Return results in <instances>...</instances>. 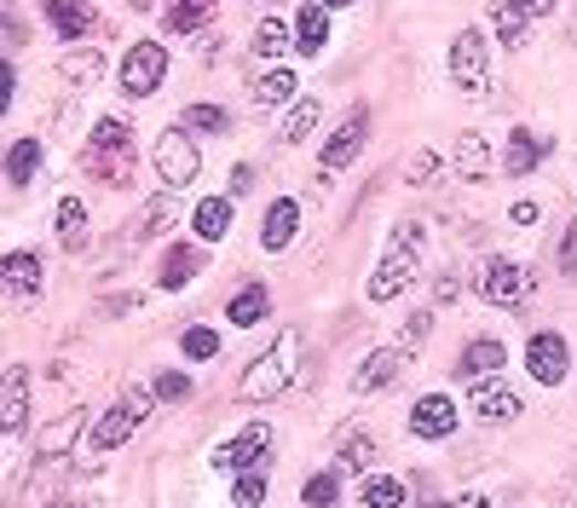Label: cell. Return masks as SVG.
Listing matches in <instances>:
<instances>
[{
  "instance_id": "6da1fadb",
  "label": "cell",
  "mask_w": 577,
  "mask_h": 508,
  "mask_svg": "<svg viewBox=\"0 0 577 508\" xmlns=\"http://www.w3.org/2000/svg\"><path fill=\"white\" fill-rule=\"evenodd\" d=\"M295 364H300V336H295V329H284V336L271 341V347L260 352V359L243 370V381H237V399H248V404H266V399L289 393Z\"/></svg>"
},
{
  "instance_id": "7a4b0ae2",
  "label": "cell",
  "mask_w": 577,
  "mask_h": 508,
  "mask_svg": "<svg viewBox=\"0 0 577 508\" xmlns=\"http://www.w3.org/2000/svg\"><path fill=\"white\" fill-rule=\"evenodd\" d=\"M416 254H421V225L416 220H398L393 237H387V254L382 266L370 272V300H393L398 289L416 277Z\"/></svg>"
},
{
  "instance_id": "3957f363",
  "label": "cell",
  "mask_w": 577,
  "mask_h": 508,
  "mask_svg": "<svg viewBox=\"0 0 577 508\" xmlns=\"http://www.w3.org/2000/svg\"><path fill=\"white\" fill-rule=\"evenodd\" d=\"M150 404H157V388H128V393H121V404H116V411H105V416L93 422L87 451H116V445L128 440L133 427L150 416Z\"/></svg>"
},
{
  "instance_id": "277c9868",
  "label": "cell",
  "mask_w": 577,
  "mask_h": 508,
  "mask_svg": "<svg viewBox=\"0 0 577 508\" xmlns=\"http://www.w3.org/2000/svg\"><path fill=\"white\" fill-rule=\"evenodd\" d=\"M532 284H537V277L525 272L520 261H509V254H496V261L485 266V277H480L485 300H491V307H503V313H520L525 300H532Z\"/></svg>"
},
{
  "instance_id": "5b68a950",
  "label": "cell",
  "mask_w": 577,
  "mask_h": 508,
  "mask_svg": "<svg viewBox=\"0 0 577 508\" xmlns=\"http://www.w3.org/2000/svg\"><path fill=\"white\" fill-rule=\"evenodd\" d=\"M450 75H457V87H462L468 98H485V93H491L485 41L473 35V30H462V35H457V46H450Z\"/></svg>"
},
{
  "instance_id": "8992f818",
  "label": "cell",
  "mask_w": 577,
  "mask_h": 508,
  "mask_svg": "<svg viewBox=\"0 0 577 508\" xmlns=\"http://www.w3.org/2000/svg\"><path fill=\"white\" fill-rule=\"evenodd\" d=\"M162 75H168V53L157 41H133L128 46V59H121V87H128L133 98H150L162 87Z\"/></svg>"
},
{
  "instance_id": "52a82bcc",
  "label": "cell",
  "mask_w": 577,
  "mask_h": 508,
  "mask_svg": "<svg viewBox=\"0 0 577 508\" xmlns=\"http://www.w3.org/2000/svg\"><path fill=\"white\" fill-rule=\"evenodd\" d=\"M196 145L185 139V127H168V134L157 139V173H162V186H191L196 180Z\"/></svg>"
},
{
  "instance_id": "ba28073f",
  "label": "cell",
  "mask_w": 577,
  "mask_h": 508,
  "mask_svg": "<svg viewBox=\"0 0 577 508\" xmlns=\"http://www.w3.org/2000/svg\"><path fill=\"white\" fill-rule=\"evenodd\" d=\"M525 370H532V381H543V388H555V381H566V370H571V347L555 336V329H543V336H532V347H525Z\"/></svg>"
},
{
  "instance_id": "9c48e42d",
  "label": "cell",
  "mask_w": 577,
  "mask_h": 508,
  "mask_svg": "<svg viewBox=\"0 0 577 508\" xmlns=\"http://www.w3.org/2000/svg\"><path fill=\"white\" fill-rule=\"evenodd\" d=\"M41 284H46V272H41V261H35L30 248L7 254V266H0V289H7L12 307H30V300L41 295Z\"/></svg>"
},
{
  "instance_id": "30bf717a",
  "label": "cell",
  "mask_w": 577,
  "mask_h": 508,
  "mask_svg": "<svg viewBox=\"0 0 577 508\" xmlns=\"http://www.w3.org/2000/svg\"><path fill=\"white\" fill-rule=\"evenodd\" d=\"M266 451H271V427L255 422V427H243V434L232 445H220L214 451V468H232V474H248L255 463H266Z\"/></svg>"
},
{
  "instance_id": "8fae6325",
  "label": "cell",
  "mask_w": 577,
  "mask_h": 508,
  "mask_svg": "<svg viewBox=\"0 0 577 508\" xmlns=\"http://www.w3.org/2000/svg\"><path fill=\"white\" fill-rule=\"evenodd\" d=\"M410 434L416 440H450L457 434V404H450L445 393H421L416 411H410Z\"/></svg>"
},
{
  "instance_id": "7c38bea8",
  "label": "cell",
  "mask_w": 577,
  "mask_h": 508,
  "mask_svg": "<svg viewBox=\"0 0 577 508\" xmlns=\"http://www.w3.org/2000/svg\"><path fill=\"white\" fill-rule=\"evenodd\" d=\"M23 416H30V370L12 364L7 381H0V434L18 440L23 434Z\"/></svg>"
},
{
  "instance_id": "4fadbf2b",
  "label": "cell",
  "mask_w": 577,
  "mask_h": 508,
  "mask_svg": "<svg viewBox=\"0 0 577 508\" xmlns=\"http://www.w3.org/2000/svg\"><path fill=\"white\" fill-rule=\"evenodd\" d=\"M364 139H370V110H353V116H346L335 134H330V145H323V168H330V173L346 168V162L364 150Z\"/></svg>"
},
{
  "instance_id": "5bb4252c",
  "label": "cell",
  "mask_w": 577,
  "mask_h": 508,
  "mask_svg": "<svg viewBox=\"0 0 577 508\" xmlns=\"http://www.w3.org/2000/svg\"><path fill=\"white\" fill-rule=\"evenodd\" d=\"M473 411H480L485 422H514L520 416V393L509 388V381H496V375H480L473 381Z\"/></svg>"
},
{
  "instance_id": "9a60e30c",
  "label": "cell",
  "mask_w": 577,
  "mask_h": 508,
  "mask_svg": "<svg viewBox=\"0 0 577 508\" xmlns=\"http://www.w3.org/2000/svg\"><path fill=\"white\" fill-rule=\"evenodd\" d=\"M295 225H300V202H271L266 209V220H260V243H266V254H284L289 243H295Z\"/></svg>"
},
{
  "instance_id": "2e32d148",
  "label": "cell",
  "mask_w": 577,
  "mask_h": 508,
  "mask_svg": "<svg viewBox=\"0 0 577 508\" xmlns=\"http://www.w3.org/2000/svg\"><path fill=\"white\" fill-rule=\"evenodd\" d=\"M203 266H209V254L196 248V243H180V248H168V261L157 266V284H162V289H185Z\"/></svg>"
},
{
  "instance_id": "e0dca14e",
  "label": "cell",
  "mask_w": 577,
  "mask_h": 508,
  "mask_svg": "<svg viewBox=\"0 0 577 508\" xmlns=\"http://www.w3.org/2000/svg\"><path fill=\"white\" fill-rule=\"evenodd\" d=\"M398 364H405V347H382L375 359H364V364H359V375H353V393H382L387 381L398 375Z\"/></svg>"
},
{
  "instance_id": "ac0fdd59",
  "label": "cell",
  "mask_w": 577,
  "mask_h": 508,
  "mask_svg": "<svg viewBox=\"0 0 577 508\" xmlns=\"http://www.w3.org/2000/svg\"><path fill=\"white\" fill-rule=\"evenodd\" d=\"M128 150H133V127L121 121V116H105V121H93L87 157H128Z\"/></svg>"
},
{
  "instance_id": "d6986e66",
  "label": "cell",
  "mask_w": 577,
  "mask_h": 508,
  "mask_svg": "<svg viewBox=\"0 0 577 508\" xmlns=\"http://www.w3.org/2000/svg\"><path fill=\"white\" fill-rule=\"evenodd\" d=\"M323 41H330V7H318V0H312V7H300V18H295V46L307 59H318Z\"/></svg>"
},
{
  "instance_id": "ffe728a7",
  "label": "cell",
  "mask_w": 577,
  "mask_h": 508,
  "mask_svg": "<svg viewBox=\"0 0 577 508\" xmlns=\"http://www.w3.org/2000/svg\"><path fill=\"white\" fill-rule=\"evenodd\" d=\"M503 359H509V347H503V341H491V336H480V341L462 352L457 375H462V381H480V375H491V370H503Z\"/></svg>"
},
{
  "instance_id": "44dd1931",
  "label": "cell",
  "mask_w": 577,
  "mask_h": 508,
  "mask_svg": "<svg viewBox=\"0 0 577 508\" xmlns=\"http://www.w3.org/2000/svg\"><path fill=\"white\" fill-rule=\"evenodd\" d=\"M46 23H53L58 35H87L98 12L87 7V0H46Z\"/></svg>"
},
{
  "instance_id": "7402d4cb",
  "label": "cell",
  "mask_w": 577,
  "mask_h": 508,
  "mask_svg": "<svg viewBox=\"0 0 577 508\" xmlns=\"http://www.w3.org/2000/svg\"><path fill=\"white\" fill-rule=\"evenodd\" d=\"M543 157H548V139H537L532 127H514V134H509V157H503V168H509V173H532Z\"/></svg>"
},
{
  "instance_id": "603a6c76",
  "label": "cell",
  "mask_w": 577,
  "mask_h": 508,
  "mask_svg": "<svg viewBox=\"0 0 577 508\" xmlns=\"http://www.w3.org/2000/svg\"><path fill=\"white\" fill-rule=\"evenodd\" d=\"M214 0H168V35H196L209 30Z\"/></svg>"
},
{
  "instance_id": "cb8c5ba5",
  "label": "cell",
  "mask_w": 577,
  "mask_h": 508,
  "mask_svg": "<svg viewBox=\"0 0 577 508\" xmlns=\"http://www.w3.org/2000/svg\"><path fill=\"white\" fill-rule=\"evenodd\" d=\"M232 202H225V197H209V202H196V237H203V243H214V237H225V232H232Z\"/></svg>"
},
{
  "instance_id": "d4e9b609",
  "label": "cell",
  "mask_w": 577,
  "mask_h": 508,
  "mask_svg": "<svg viewBox=\"0 0 577 508\" xmlns=\"http://www.w3.org/2000/svg\"><path fill=\"white\" fill-rule=\"evenodd\" d=\"M248 93H255V105H289V98H295V70H284V64L278 70H260Z\"/></svg>"
},
{
  "instance_id": "484cf974",
  "label": "cell",
  "mask_w": 577,
  "mask_h": 508,
  "mask_svg": "<svg viewBox=\"0 0 577 508\" xmlns=\"http://www.w3.org/2000/svg\"><path fill=\"white\" fill-rule=\"evenodd\" d=\"M318 121H323V105H318V98H295L289 116H284V127H278V139H284V145H295V139H307Z\"/></svg>"
},
{
  "instance_id": "4316f807",
  "label": "cell",
  "mask_w": 577,
  "mask_h": 508,
  "mask_svg": "<svg viewBox=\"0 0 577 508\" xmlns=\"http://www.w3.org/2000/svg\"><path fill=\"white\" fill-rule=\"evenodd\" d=\"M180 214H185V209H180V202H173V197L162 191V197H150V202H145V214H139V225H133V232H139V237H157V232H168V225L180 220Z\"/></svg>"
},
{
  "instance_id": "83f0119b",
  "label": "cell",
  "mask_w": 577,
  "mask_h": 508,
  "mask_svg": "<svg viewBox=\"0 0 577 508\" xmlns=\"http://www.w3.org/2000/svg\"><path fill=\"white\" fill-rule=\"evenodd\" d=\"M364 508H398L405 502V479H393V474H364Z\"/></svg>"
},
{
  "instance_id": "f1b7e54d",
  "label": "cell",
  "mask_w": 577,
  "mask_h": 508,
  "mask_svg": "<svg viewBox=\"0 0 577 508\" xmlns=\"http://www.w3.org/2000/svg\"><path fill=\"white\" fill-rule=\"evenodd\" d=\"M58 70H64L70 87H98V75H105V59H98V53H64Z\"/></svg>"
},
{
  "instance_id": "f546056e",
  "label": "cell",
  "mask_w": 577,
  "mask_h": 508,
  "mask_svg": "<svg viewBox=\"0 0 577 508\" xmlns=\"http://www.w3.org/2000/svg\"><path fill=\"white\" fill-rule=\"evenodd\" d=\"M289 41H295V30H289L284 18H260V30H255V53L260 59H284Z\"/></svg>"
},
{
  "instance_id": "4dcf8cb0",
  "label": "cell",
  "mask_w": 577,
  "mask_h": 508,
  "mask_svg": "<svg viewBox=\"0 0 577 508\" xmlns=\"http://www.w3.org/2000/svg\"><path fill=\"white\" fill-rule=\"evenodd\" d=\"M457 168L468 173V180H485V173H491V150H485L480 134H462L457 139Z\"/></svg>"
},
{
  "instance_id": "1f68e13d",
  "label": "cell",
  "mask_w": 577,
  "mask_h": 508,
  "mask_svg": "<svg viewBox=\"0 0 577 508\" xmlns=\"http://www.w3.org/2000/svg\"><path fill=\"white\" fill-rule=\"evenodd\" d=\"M58 237H64V248H87V209L75 197L58 202Z\"/></svg>"
},
{
  "instance_id": "d6a6232c",
  "label": "cell",
  "mask_w": 577,
  "mask_h": 508,
  "mask_svg": "<svg viewBox=\"0 0 577 508\" xmlns=\"http://www.w3.org/2000/svg\"><path fill=\"white\" fill-rule=\"evenodd\" d=\"M225 313H232V324H237V329L260 324V318H266V289H260V284H248L237 300H225Z\"/></svg>"
},
{
  "instance_id": "836d02e7",
  "label": "cell",
  "mask_w": 577,
  "mask_h": 508,
  "mask_svg": "<svg viewBox=\"0 0 577 508\" xmlns=\"http://www.w3.org/2000/svg\"><path fill=\"white\" fill-rule=\"evenodd\" d=\"M491 23H496V41H503V46H520L525 41V23H532V18H520L509 0H491Z\"/></svg>"
},
{
  "instance_id": "e575fe53",
  "label": "cell",
  "mask_w": 577,
  "mask_h": 508,
  "mask_svg": "<svg viewBox=\"0 0 577 508\" xmlns=\"http://www.w3.org/2000/svg\"><path fill=\"white\" fill-rule=\"evenodd\" d=\"M370 463H375V440H370V434H359V427H353V434L341 440V468H353V474H370Z\"/></svg>"
},
{
  "instance_id": "d590c367",
  "label": "cell",
  "mask_w": 577,
  "mask_h": 508,
  "mask_svg": "<svg viewBox=\"0 0 577 508\" xmlns=\"http://www.w3.org/2000/svg\"><path fill=\"white\" fill-rule=\"evenodd\" d=\"M35 162H41V145L35 139H18L12 145V157H7V173H12V186H23L35 173Z\"/></svg>"
},
{
  "instance_id": "8d00e7d4",
  "label": "cell",
  "mask_w": 577,
  "mask_h": 508,
  "mask_svg": "<svg viewBox=\"0 0 577 508\" xmlns=\"http://www.w3.org/2000/svg\"><path fill=\"white\" fill-rule=\"evenodd\" d=\"M185 127H191V134H225V127H232V116H225L220 105H191V110H185Z\"/></svg>"
},
{
  "instance_id": "74e56055",
  "label": "cell",
  "mask_w": 577,
  "mask_h": 508,
  "mask_svg": "<svg viewBox=\"0 0 577 508\" xmlns=\"http://www.w3.org/2000/svg\"><path fill=\"white\" fill-rule=\"evenodd\" d=\"M232 491H237V502H243V508H260V502H266V474H260V468L237 474V486H232Z\"/></svg>"
},
{
  "instance_id": "f35d334b",
  "label": "cell",
  "mask_w": 577,
  "mask_h": 508,
  "mask_svg": "<svg viewBox=\"0 0 577 508\" xmlns=\"http://www.w3.org/2000/svg\"><path fill=\"white\" fill-rule=\"evenodd\" d=\"M185 359H214V352H220V336H214V329H203V324H196V329H185Z\"/></svg>"
},
{
  "instance_id": "ab89813d",
  "label": "cell",
  "mask_w": 577,
  "mask_h": 508,
  "mask_svg": "<svg viewBox=\"0 0 577 508\" xmlns=\"http://www.w3.org/2000/svg\"><path fill=\"white\" fill-rule=\"evenodd\" d=\"M196 388H191V375H180V370H168V375H157V399H173V404H185Z\"/></svg>"
},
{
  "instance_id": "60d3db41",
  "label": "cell",
  "mask_w": 577,
  "mask_h": 508,
  "mask_svg": "<svg viewBox=\"0 0 577 508\" xmlns=\"http://www.w3.org/2000/svg\"><path fill=\"white\" fill-rule=\"evenodd\" d=\"M335 497H341L335 474H312V479H307V502H312V508H330Z\"/></svg>"
},
{
  "instance_id": "b9f144b4",
  "label": "cell",
  "mask_w": 577,
  "mask_h": 508,
  "mask_svg": "<svg viewBox=\"0 0 577 508\" xmlns=\"http://www.w3.org/2000/svg\"><path fill=\"white\" fill-rule=\"evenodd\" d=\"M75 427H82V411H70V416L53 427V440H41V456H64V445H70Z\"/></svg>"
},
{
  "instance_id": "7bdbcfd3",
  "label": "cell",
  "mask_w": 577,
  "mask_h": 508,
  "mask_svg": "<svg viewBox=\"0 0 577 508\" xmlns=\"http://www.w3.org/2000/svg\"><path fill=\"white\" fill-rule=\"evenodd\" d=\"M434 173H439V157H434V150H416V157L405 162V180H410V186H428Z\"/></svg>"
},
{
  "instance_id": "ee69618b",
  "label": "cell",
  "mask_w": 577,
  "mask_h": 508,
  "mask_svg": "<svg viewBox=\"0 0 577 508\" xmlns=\"http://www.w3.org/2000/svg\"><path fill=\"white\" fill-rule=\"evenodd\" d=\"M428 329H434V318H428V313H416V318L405 324V336H398V347H405V352H416L421 341H428Z\"/></svg>"
},
{
  "instance_id": "f6af8a7d",
  "label": "cell",
  "mask_w": 577,
  "mask_h": 508,
  "mask_svg": "<svg viewBox=\"0 0 577 508\" xmlns=\"http://www.w3.org/2000/svg\"><path fill=\"white\" fill-rule=\"evenodd\" d=\"M560 272H566V277H577V220L566 225V243H560Z\"/></svg>"
},
{
  "instance_id": "bcb514c9",
  "label": "cell",
  "mask_w": 577,
  "mask_h": 508,
  "mask_svg": "<svg viewBox=\"0 0 577 508\" xmlns=\"http://www.w3.org/2000/svg\"><path fill=\"white\" fill-rule=\"evenodd\" d=\"M509 7H514L520 18H548V12H555V0H509Z\"/></svg>"
},
{
  "instance_id": "7dc6e473",
  "label": "cell",
  "mask_w": 577,
  "mask_h": 508,
  "mask_svg": "<svg viewBox=\"0 0 577 508\" xmlns=\"http://www.w3.org/2000/svg\"><path fill=\"white\" fill-rule=\"evenodd\" d=\"M53 508H93V502H53Z\"/></svg>"
},
{
  "instance_id": "c3c4849f",
  "label": "cell",
  "mask_w": 577,
  "mask_h": 508,
  "mask_svg": "<svg viewBox=\"0 0 577 508\" xmlns=\"http://www.w3.org/2000/svg\"><path fill=\"white\" fill-rule=\"evenodd\" d=\"M318 7H346V0H318Z\"/></svg>"
},
{
  "instance_id": "681fc988",
  "label": "cell",
  "mask_w": 577,
  "mask_h": 508,
  "mask_svg": "<svg viewBox=\"0 0 577 508\" xmlns=\"http://www.w3.org/2000/svg\"><path fill=\"white\" fill-rule=\"evenodd\" d=\"M133 7H150V0H133Z\"/></svg>"
}]
</instances>
